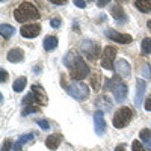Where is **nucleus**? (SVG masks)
Returning <instances> with one entry per match:
<instances>
[{"label":"nucleus","mask_w":151,"mask_h":151,"mask_svg":"<svg viewBox=\"0 0 151 151\" xmlns=\"http://www.w3.org/2000/svg\"><path fill=\"white\" fill-rule=\"evenodd\" d=\"M64 64L70 68V77L74 79V82H80L89 74V67L86 62L74 52H68L67 56L64 58Z\"/></svg>","instance_id":"1"},{"label":"nucleus","mask_w":151,"mask_h":151,"mask_svg":"<svg viewBox=\"0 0 151 151\" xmlns=\"http://www.w3.org/2000/svg\"><path fill=\"white\" fill-rule=\"evenodd\" d=\"M14 18L18 23L30 21V20H38L40 18V11L36 9V6L30 2H23L18 8L14 9Z\"/></svg>","instance_id":"2"},{"label":"nucleus","mask_w":151,"mask_h":151,"mask_svg":"<svg viewBox=\"0 0 151 151\" xmlns=\"http://www.w3.org/2000/svg\"><path fill=\"white\" fill-rule=\"evenodd\" d=\"M104 88H106V89H112L113 97H115V101H116V103H124V100L127 98V92H129L127 85H125L119 77L107 79Z\"/></svg>","instance_id":"3"},{"label":"nucleus","mask_w":151,"mask_h":151,"mask_svg":"<svg viewBox=\"0 0 151 151\" xmlns=\"http://www.w3.org/2000/svg\"><path fill=\"white\" fill-rule=\"evenodd\" d=\"M132 118H133V110L127 106H122L115 112V115L112 118V122L116 129H124L130 124Z\"/></svg>","instance_id":"4"},{"label":"nucleus","mask_w":151,"mask_h":151,"mask_svg":"<svg viewBox=\"0 0 151 151\" xmlns=\"http://www.w3.org/2000/svg\"><path fill=\"white\" fill-rule=\"evenodd\" d=\"M65 89L73 98L80 100V101H83V100H86L89 97V88L83 82H73V83L65 86Z\"/></svg>","instance_id":"5"},{"label":"nucleus","mask_w":151,"mask_h":151,"mask_svg":"<svg viewBox=\"0 0 151 151\" xmlns=\"http://www.w3.org/2000/svg\"><path fill=\"white\" fill-rule=\"evenodd\" d=\"M116 55V48L113 45H106L103 48V56H101V67L104 70H112L113 68V59Z\"/></svg>","instance_id":"6"},{"label":"nucleus","mask_w":151,"mask_h":151,"mask_svg":"<svg viewBox=\"0 0 151 151\" xmlns=\"http://www.w3.org/2000/svg\"><path fill=\"white\" fill-rule=\"evenodd\" d=\"M80 52L83 55H86L91 60H95L98 58V55H100V47L94 41H83L80 44Z\"/></svg>","instance_id":"7"},{"label":"nucleus","mask_w":151,"mask_h":151,"mask_svg":"<svg viewBox=\"0 0 151 151\" xmlns=\"http://www.w3.org/2000/svg\"><path fill=\"white\" fill-rule=\"evenodd\" d=\"M106 36L109 38L110 41H115L118 44H130L133 41L132 35H127V33H121V32H116L113 29H106Z\"/></svg>","instance_id":"8"},{"label":"nucleus","mask_w":151,"mask_h":151,"mask_svg":"<svg viewBox=\"0 0 151 151\" xmlns=\"http://www.w3.org/2000/svg\"><path fill=\"white\" fill-rule=\"evenodd\" d=\"M41 32V26L38 23H29V24H24V26H21L20 29V33L23 38H27V40H30V38H36L38 35H40Z\"/></svg>","instance_id":"9"},{"label":"nucleus","mask_w":151,"mask_h":151,"mask_svg":"<svg viewBox=\"0 0 151 151\" xmlns=\"http://www.w3.org/2000/svg\"><path fill=\"white\" fill-rule=\"evenodd\" d=\"M94 130L98 136H103L106 133V121L101 110H97L94 113Z\"/></svg>","instance_id":"10"},{"label":"nucleus","mask_w":151,"mask_h":151,"mask_svg":"<svg viewBox=\"0 0 151 151\" xmlns=\"http://www.w3.org/2000/svg\"><path fill=\"white\" fill-rule=\"evenodd\" d=\"M115 71L118 73V76H121L122 79H129L130 74H132V68L130 64L125 59H118L116 64H115Z\"/></svg>","instance_id":"11"},{"label":"nucleus","mask_w":151,"mask_h":151,"mask_svg":"<svg viewBox=\"0 0 151 151\" xmlns=\"http://www.w3.org/2000/svg\"><path fill=\"white\" fill-rule=\"evenodd\" d=\"M30 92H32V95H33V98H35L36 104H40V106H45V104H47L48 98H47V95H45V92H44V88H42V86L33 85Z\"/></svg>","instance_id":"12"},{"label":"nucleus","mask_w":151,"mask_h":151,"mask_svg":"<svg viewBox=\"0 0 151 151\" xmlns=\"http://www.w3.org/2000/svg\"><path fill=\"white\" fill-rule=\"evenodd\" d=\"M145 89H147V83H145V80L137 79V80H136V97H134V104H136L137 107L142 104Z\"/></svg>","instance_id":"13"},{"label":"nucleus","mask_w":151,"mask_h":151,"mask_svg":"<svg viewBox=\"0 0 151 151\" xmlns=\"http://www.w3.org/2000/svg\"><path fill=\"white\" fill-rule=\"evenodd\" d=\"M95 106L98 107V110L101 112H112V100L107 97V95H100L97 100H95Z\"/></svg>","instance_id":"14"},{"label":"nucleus","mask_w":151,"mask_h":151,"mask_svg":"<svg viewBox=\"0 0 151 151\" xmlns=\"http://www.w3.org/2000/svg\"><path fill=\"white\" fill-rule=\"evenodd\" d=\"M6 58H8L9 62H12V64H18V62H21V60L24 59V52H23L21 48L15 47V48L9 50L8 55H6Z\"/></svg>","instance_id":"15"},{"label":"nucleus","mask_w":151,"mask_h":151,"mask_svg":"<svg viewBox=\"0 0 151 151\" xmlns=\"http://www.w3.org/2000/svg\"><path fill=\"white\" fill-rule=\"evenodd\" d=\"M112 15H113V18H115L118 23H121V24L127 21V15H125L122 6H119V5L112 6Z\"/></svg>","instance_id":"16"},{"label":"nucleus","mask_w":151,"mask_h":151,"mask_svg":"<svg viewBox=\"0 0 151 151\" xmlns=\"http://www.w3.org/2000/svg\"><path fill=\"white\" fill-rule=\"evenodd\" d=\"M62 142V134H50L45 139V147L48 150H56Z\"/></svg>","instance_id":"17"},{"label":"nucleus","mask_w":151,"mask_h":151,"mask_svg":"<svg viewBox=\"0 0 151 151\" xmlns=\"http://www.w3.org/2000/svg\"><path fill=\"white\" fill-rule=\"evenodd\" d=\"M42 45H44V48L47 50V52H52V50H55L58 47V38L52 36V35L45 36L44 41H42Z\"/></svg>","instance_id":"18"},{"label":"nucleus","mask_w":151,"mask_h":151,"mask_svg":"<svg viewBox=\"0 0 151 151\" xmlns=\"http://www.w3.org/2000/svg\"><path fill=\"white\" fill-rule=\"evenodd\" d=\"M30 139H33V133H27V134H21L18 137V141L14 144V151H21V147L24 144H27Z\"/></svg>","instance_id":"19"},{"label":"nucleus","mask_w":151,"mask_h":151,"mask_svg":"<svg viewBox=\"0 0 151 151\" xmlns=\"http://www.w3.org/2000/svg\"><path fill=\"white\" fill-rule=\"evenodd\" d=\"M0 33H2L3 40H9V38L15 33V29L11 26V24H2L0 26Z\"/></svg>","instance_id":"20"},{"label":"nucleus","mask_w":151,"mask_h":151,"mask_svg":"<svg viewBox=\"0 0 151 151\" xmlns=\"http://www.w3.org/2000/svg\"><path fill=\"white\" fill-rule=\"evenodd\" d=\"M134 6L139 9L141 12H151V0H137L134 2Z\"/></svg>","instance_id":"21"},{"label":"nucleus","mask_w":151,"mask_h":151,"mask_svg":"<svg viewBox=\"0 0 151 151\" xmlns=\"http://www.w3.org/2000/svg\"><path fill=\"white\" fill-rule=\"evenodd\" d=\"M26 85H27V79L26 77H18L14 82V85H12V89H14L15 92H21V91H24Z\"/></svg>","instance_id":"22"},{"label":"nucleus","mask_w":151,"mask_h":151,"mask_svg":"<svg viewBox=\"0 0 151 151\" xmlns=\"http://www.w3.org/2000/svg\"><path fill=\"white\" fill-rule=\"evenodd\" d=\"M139 139H142V142L151 150V130L150 129H144L139 133Z\"/></svg>","instance_id":"23"},{"label":"nucleus","mask_w":151,"mask_h":151,"mask_svg":"<svg viewBox=\"0 0 151 151\" xmlns=\"http://www.w3.org/2000/svg\"><path fill=\"white\" fill-rule=\"evenodd\" d=\"M91 83H92L94 91H100V83H101V76H100V73H98V71L92 73V76H91Z\"/></svg>","instance_id":"24"},{"label":"nucleus","mask_w":151,"mask_h":151,"mask_svg":"<svg viewBox=\"0 0 151 151\" xmlns=\"http://www.w3.org/2000/svg\"><path fill=\"white\" fill-rule=\"evenodd\" d=\"M141 50L144 55H150L151 53V38H144L142 44H141Z\"/></svg>","instance_id":"25"},{"label":"nucleus","mask_w":151,"mask_h":151,"mask_svg":"<svg viewBox=\"0 0 151 151\" xmlns=\"http://www.w3.org/2000/svg\"><path fill=\"white\" fill-rule=\"evenodd\" d=\"M141 73H142V76H144L145 79H151V67H150L148 64H144V65H142Z\"/></svg>","instance_id":"26"},{"label":"nucleus","mask_w":151,"mask_h":151,"mask_svg":"<svg viewBox=\"0 0 151 151\" xmlns=\"http://www.w3.org/2000/svg\"><path fill=\"white\" fill-rule=\"evenodd\" d=\"M132 151H148L139 141H133V144H132Z\"/></svg>","instance_id":"27"},{"label":"nucleus","mask_w":151,"mask_h":151,"mask_svg":"<svg viewBox=\"0 0 151 151\" xmlns=\"http://www.w3.org/2000/svg\"><path fill=\"white\" fill-rule=\"evenodd\" d=\"M38 110H40V107H38V106H27V107H24V109H23L21 115H23V116H26L27 113H32V112H38Z\"/></svg>","instance_id":"28"},{"label":"nucleus","mask_w":151,"mask_h":151,"mask_svg":"<svg viewBox=\"0 0 151 151\" xmlns=\"http://www.w3.org/2000/svg\"><path fill=\"white\" fill-rule=\"evenodd\" d=\"M36 124L40 125L42 130H48V129H50V124H48L45 119H36Z\"/></svg>","instance_id":"29"},{"label":"nucleus","mask_w":151,"mask_h":151,"mask_svg":"<svg viewBox=\"0 0 151 151\" xmlns=\"http://www.w3.org/2000/svg\"><path fill=\"white\" fill-rule=\"evenodd\" d=\"M12 148V142L9 141V139H6L5 142H3V147H2V151H14V150H11Z\"/></svg>","instance_id":"30"},{"label":"nucleus","mask_w":151,"mask_h":151,"mask_svg":"<svg viewBox=\"0 0 151 151\" xmlns=\"http://www.w3.org/2000/svg\"><path fill=\"white\" fill-rule=\"evenodd\" d=\"M60 24H62V21H60V18H53L52 21H50V26H52V27H55V29H58V27H60Z\"/></svg>","instance_id":"31"},{"label":"nucleus","mask_w":151,"mask_h":151,"mask_svg":"<svg viewBox=\"0 0 151 151\" xmlns=\"http://www.w3.org/2000/svg\"><path fill=\"white\" fill-rule=\"evenodd\" d=\"M144 107H145V110H147V112H151V95H150V97L145 100Z\"/></svg>","instance_id":"32"},{"label":"nucleus","mask_w":151,"mask_h":151,"mask_svg":"<svg viewBox=\"0 0 151 151\" xmlns=\"http://www.w3.org/2000/svg\"><path fill=\"white\" fill-rule=\"evenodd\" d=\"M0 76H2V79H0V82H2V83H5V82L8 80V73L5 71V68H2V70H0Z\"/></svg>","instance_id":"33"},{"label":"nucleus","mask_w":151,"mask_h":151,"mask_svg":"<svg viewBox=\"0 0 151 151\" xmlns=\"http://www.w3.org/2000/svg\"><path fill=\"white\" fill-rule=\"evenodd\" d=\"M74 5L77 6V8H80V9L86 8V3H85V2H79V0H76V2H74Z\"/></svg>","instance_id":"34"},{"label":"nucleus","mask_w":151,"mask_h":151,"mask_svg":"<svg viewBox=\"0 0 151 151\" xmlns=\"http://www.w3.org/2000/svg\"><path fill=\"white\" fill-rule=\"evenodd\" d=\"M107 3H109V0H104V2H97V5H98L100 8H103V6L107 5Z\"/></svg>","instance_id":"35"},{"label":"nucleus","mask_w":151,"mask_h":151,"mask_svg":"<svg viewBox=\"0 0 151 151\" xmlns=\"http://www.w3.org/2000/svg\"><path fill=\"white\" fill-rule=\"evenodd\" d=\"M52 3H53V5H65L67 2H64V0H60V2H58V0H56V2H55V0H53Z\"/></svg>","instance_id":"36"},{"label":"nucleus","mask_w":151,"mask_h":151,"mask_svg":"<svg viewBox=\"0 0 151 151\" xmlns=\"http://www.w3.org/2000/svg\"><path fill=\"white\" fill-rule=\"evenodd\" d=\"M115 151H125V148H124V145H118L115 148Z\"/></svg>","instance_id":"37"},{"label":"nucleus","mask_w":151,"mask_h":151,"mask_svg":"<svg viewBox=\"0 0 151 151\" xmlns=\"http://www.w3.org/2000/svg\"><path fill=\"white\" fill-rule=\"evenodd\" d=\"M147 26H148V29H150V30H151V20H150V21H148V23H147Z\"/></svg>","instance_id":"38"}]
</instances>
